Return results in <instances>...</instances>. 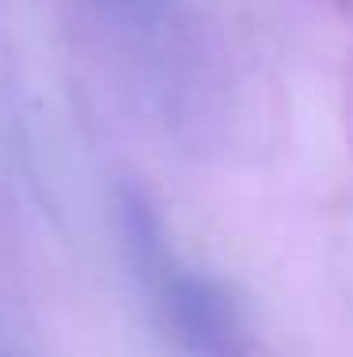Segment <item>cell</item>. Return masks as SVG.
I'll return each instance as SVG.
<instances>
[{"label": "cell", "mask_w": 353, "mask_h": 357, "mask_svg": "<svg viewBox=\"0 0 353 357\" xmlns=\"http://www.w3.org/2000/svg\"><path fill=\"white\" fill-rule=\"evenodd\" d=\"M164 304L171 308V319L179 335L194 350L209 357H235L240 346V323L228 304V296L205 278L182 274V270H164Z\"/></svg>", "instance_id": "1"}]
</instances>
